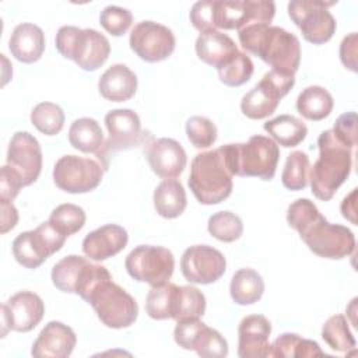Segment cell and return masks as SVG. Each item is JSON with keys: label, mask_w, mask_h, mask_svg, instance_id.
I'll use <instances>...</instances> for the list:
<instances>
[{"label": "cell", "mask_w": 358, "mask_h": 358, "mask_svg": "<svg viewBox=\"0 0 358 358\" xmlns=\"http://www.w3.org/2000/svg\"><path fill=\"white\" fill-rule=\"evenodd\" d=\"M242 48L271 66V70L295 76L301 62L299 39L281 27L252 24L238 31Z\"/></svg>", "instance_id": "1"}, {"label": "cell", "mask_w": 358, "mask_h": 358, "mask_svg": "<svg viewBox=\"0 0 358 358\" xmlns=\"http://www.w3.org/2000/svg\"><path fill=\"white\" fill-rule=\"evenodd\" d=\"M317 147L319 158L309 168L308 180L313 196L327 201L351 173L352 148L345 145L333 129L320 133Z\"/></svg>", "instance_id": "2"}, {"label": "cell", "mask_w": 358, "mask_h": 358, "mask_svg": "<svg viewBox=\"0 0 358 358\" xmlns=\"http://www.w3.org/2000/svg\"><path fill=\"white\" fill-rule=\"evenodd\" d=\"M232 178L222 147L197 154L190 165L189 187L199 203L218 204L232 193Z\"/></svg>", "instance_id": "3"}, {"label": "cell", "mask_w": 358, "mask_h": 358, "mask_svg": "<svg viewBox=\"0 0 358 358\" xmlns=\"http://www.w3.org/2000/svg\"><path fill=\"white\" fill-rule=\"evenodd\" d=\"M231 173L270 180L275 175L280 159L277 143L266 136H252L246 143L221 145Z\"/></svg>", "instance_id": "4"}, {"label": "cell", "mask_w": 358, "mask_h": 358, "mask_svg": "<svg viewBox=\"0 0 358 358\" xmlns=\"http://www.w3.org/2000/svg\"><path fill=\"white\" fill-rule=\"evenodd\" d=\"M57 52L78 64L83 70L94 71L109 57L110 43L108 38L92 28L73 25L60 27L55 38Z\"/></svg>", "instance_id": "5"}, {"label": "cell", "mask_w": 358, "mask_h": 358, "mask_svg": "<svg viewBox=\"0 0 358 358\" xmlns=\"http://www.w3.org/2000/svg\"><path fill=\"white\" fill-rule=\"evenodd\" d=\"M98 319L110 329H123L133 324L138 316L136 299L117 285L110 275L99 280L84 299Z\"/></svg>", "instance_id": "6"}, {"label": "cell", "mask_w": 358, "mask_h": 358, "mask_svg": "<svg viewBox=\"0 0 358 358\" xmlns=\"http://www.w3.org/2000/svg\"><path fill=\"white\" fill-rule=\"evenodd\" d=\"M299 236L310 252L324 259H343L355 249L352 231L344 225L329 222L322 214L308 224Z\"/></svg>", "instance_id": "7"}, {"label": "cell", "mask_w": 358, "mask_h": 358, "mask_svg": "<svg viewBox=\"0 0 358 358\" xmlns=\"http://www.w3.org/2000/svg\"><path fill=\"white\" fill-rule=\"evenodd\" d=\"M295 84L292 74L277 70L267 71L262 80L243 95L241 110L249 119H264L274 113L282 96H285Z\"/></svg>", "instance_id": "8"}, {"label": "cell", "mask_w": 358, "mask_h": 358, "mask_svg": "<svg viewBox=\"0 0 358 358\" xmlns=\"http://www.w3.org/2000/svg\"><path fill=\"white\" fill-rule=\"evenodd\" d=\"M124 267L136 281L157 287L168 282L172 277L175 259L166 248L140 245L126 256Z\"/></svg>", "instance_id": "9"}, {"label": "cell", "mask_w": 358, "mask_h": 358, "mask_svg": "<svg viewBox=\"0 0 358 358\" xmlns=\"http://www.w3.org/2000/svg\"><path fill=\"white\" fill-rule=\"evenodd\" d=\"M336 1L292 0L288 3V15L301 29L305 41L322 45L336 32V20L327 10Z\"/></svg>", "instance_id": "10"}, {"label": "cell", "mask_w": 358, "mask_h": 358, "mask_svg": "<svg viewBox=\"0 0 358 358\" xmlns=\"http://www.w3.org/2000/svg\"><path fill=\"white\" fill-rule=\"evenodd\" d=\"M103 171V166L95 159L63 155L55 164L53 180L63 192L87 193L101 183Z\"/></svg>", "instance_id": "11"}, {"label": "cell", "mask_w": 358, "mask_h": 358, "mask_svg": "<svg viewBox=\"0 0 358 358\" xmlns=\"http://www.w3.org/2000/svg\"><path fill=\"white\" fill-rule=\"evenodd\" d=\"M105 124L109 133L108 141L98 157L103 169L108 166L110 152L130 150L140 144L145 145V131L141 130L138 115L131 109H113L105 116Z\"/></svg>", "instance_id": "12"}, {"label": "cell", "mask_w": 358, "mask_h": 358, "mask_svg": "<svg viewBox=\"0 0 358 358\" xmlns=\"http://www.w3.org/2000/svg\"><path fill=\"white\" fill-rule=\"evenodd\" d=\"M275 14L271 0L215 1V25L222 29H243L252 24H270Z\"/></svg>", "instance_id": "13"}, {"label": "cell", "mask_w": 358, "mask_h": 358, "mask_svg": "<svg viewBox=\"0 0 358 358\" xmlns=\"http://www.w3.org/2000/svg\"><path fill=\"white\" fill-rule=\"evenodd\" d=\"M131 50L143 60L155 63L168 59L175 50L173 32L155 21H140L134 25L129 39Z\"/></svg>", "instance_id": "14"}, {"label": "cell", "mask_w": 358, "mask_h": 358, "mask_svg": "<svg viewBox=\"0 0 358 358\" xmlns=\"http://www.w3.org/2000/svg\"><path fill=\"white\" fill-rule=\"evenodd\" d=\"M227 268L224 255L208 245L187 248L180 259L183 277L193 284H211L220 280Z\"/></svg>", "instance_id": "15"}, {"label": "cell", "mask_w": 358, "mask_h": 358, "mask_svg": "<svg viewBox=\"0 0 358 358\" xmlns=\"http://www.w3.org/2000/svg\"><path fill=\"white\" fill-rule=\"evenodd\" d=\"M43 313L45 305L39 295L31 291H20L14 294L1 305V337L6 336L7 330L20 333L31 331L39 324Z\"/></svg>", "instance_id": "16"}, {"label": "cell", "mask_w": 358, "mask_h": 358, "mask_svg": "<svg viewBox=\"0 0 358 358\" xmlns=\"http://www.w3.org/2000/svg\"><path fill=\"white\" fill-rule=\"evenodd\" d=\"M7 165L20 175L24 186L36 182L42 169V150L39 141L28 131H17L13 134L7 150Z\"/></svg>", "instance_id": "17"}, {"label": "cell", "mask_w": 358, "mask_h": 358, "mask_svg": "<svg viewBox=\"0 0 358 358\" xmlns=\"http://www.w3.org/2000/svg\"><path fill=\"white\" fill-rule=\"evenodd\" d=\"M145 157L152 172L164 179L179 176L187 162V155L182 144L173 138L152 137L145 143Z\"/></svg>", "instance_id": "18"}, {"label": "cell", "mask_w": 358, "mask_h": 358, "mask_svg": "<svg viewBox=\"0 0 358 358\" xmlns=\"http://www.w3.org/2000/svg\"><path fill=\"white\" fill-rule=\"evenodd\" d=\"M271 323L263 315L245 316L238 327V355L241 358L270 357Z\"/></svg>", "instance_id": "19"}, {"label": "cell", "mask_w": 358, "mask_h": 358, "mask_svg": "<svg viewBox=\"0 0 358 358\" xmlns=\"http://www.w3.org/2000/svg\"><path fill=\"white\" fill-rule=\"evenodd\" d=\"M77 343L76 333L67 324L52 320L39 333L32 344L31 354L36 358H67Z\"/></svg>", "instance_id": "20"}, {"label": "cell", "mask_w": 358, "mask_h": 358, "mask_svg": "<svg viewBox=\"0 0 358 358\" xmlns=\"http://www.w3.org/2000/svg\"><path fill=\"white\" fill-rule=\"evenodd\" d=\"M127 231L116 224L102 225L90 232L83 241V252L87 257L102 262L123 250L127 245Z\"/></svg>", "instance_id": "21"}, {"label": "cell", "mask_w": 358, "mask_h": 358, "mask_svg": "<svg viewBox=\"0 0 358 358\" xmlns=\"http://www.w3.org/2000/svg\"><path fill=\"white\" fill-rule=\"evenodd\" d=\"M238 52L234 39L220 31L203 32L196 39V53L199 59L217 70L228 64Z\"/></svg>", "instance_id": "22"}, {"label": "cell", "mask_w": 358, "mask_h": 358, "mask_svg": "<svg viewBox=\"0 0 358 358\" xmlns=\"http://www.w3.org/2000/svg\"><path fill=\"white\" fill-rule=\"evenodd\" d=\"M8 49L11 55L22 63L38 62L45 50V34L35 24H18L11 32Z\"/></svg>", "instance_id": "23"}, {"label": "cell", "mask_w": 358, "mask_h": 358, "mask_svg": "<svg viewBox=\"0 0 358 358\" xmlns=\"http://www.w3.org/2000/svg\"><path fill=\"white\" fill-rule=\"evenodd\" d=\"M99 94L112 102L129 101L137 91V76L122 63L112 64L98 81Z\"/></svg>", "instance_id": "24"}, {"label": "cell", "mask_w": 358, "mask_h": 358, "mask_svg": "<svg viewBox=\"0 0 358 358\" xmlns=\"http://www.w3.org/2000/svg\"><path fill=\"white\" fill-rule=\"evenodd\" d=\"M70 144L83 152L101 155L105 147V138L99 123L92 117L76 119L69 129Z\"/></svg>", "instance_id": "25"}, {"label": "cell", "mask_w": 358, "mask_h": 358, "mask_svg": "<svg viewBox=\"0 0 358 358\" xmlns=\"http://www.w3.org/2000/svg\"><path fill=\"white\" fill-rule=\"evenodd\" d=\"M186 192L176 179L162 180L154 190V207L164 218H176L186 208Z\"/></svg>", "instance_id": "26"}, {"label": "cell", "mask_w": 358, "mask_h": 358, "mask_svg": "<svg viewBox=\"0 0 358 358\" xmlns=\"http://www.w3.org/2000/svg\"><path fill=\"white\" fill-rule=\"evenodd\" d=\"M334 101L331 94L320 85H309L296 98L298 112L308 120H322L333 109Z\"/></svg>", "instance_id": "27"}, {"label": "cell", "mask_w": 358, "mask_h": 358, "mask_svg": "<svg viewBox=\"0 0 358 358\" xmlns=\"http://www.w3.org/2000/svg\"><path fill=\"white\" fill-rule=\"evenodd\" d=\"M229 292L235 303L252 305L262 298L264 292V281L256 270L245 267L232 275Z\"/></svg>", "instance_id": "28"}, {"label": "cell", "mask_w": 358, "mask_h": 358, "mask_svg": "<svg viewBox=\"0 0 358 358\" xmlns=\"http://www.w3.org/2000/svg\"><path fill=\"white\" fill-rule=\"evenodd\" d=\"M263 127L277 144L287 148L296 147L308 134L306 124L292 115H280L266 122Z\"/></svg>", "instance_id": "29"}, {"label": "cell", "mask_w": 358, "mask_h": 358, "mask_svg": "<svg viewBox=\"0 0 358 358\" xmlns=\"http://www.w3.org/2000/svg\"><path fill=\"white\" fill-rule=\"evenodd\" d=\"M90 260L77 255H69L59 260L52 268V282L63 292L77 294L84 270Z\"/></svg>", "instance_id": "30"}, {"label": "cell", "mask_w": 358, "mask_h": 358, "mask_svg": "<svg viewBox=\"0 0 358 358\" xmlns=\"http://www.w3.org/2000/svg\"><path fill=\"white\" fill-rule=\"evenodd\" d=\"M322 357L324 352L319 344L313 340L302 338L295 333H282L270 345V357L277 358H305V357Z\"/></svg>", "instance_id": "31"}, {"label": "cell", "mask_w": 358, "mask_h": 358, "mask_svg": "<svg viewBox=\"0 0 358 358\" xmlns=\"http://www.w3.org/2000/svg\"><path fill=\"white\" fill-rule=\"evenodd\" d=\"M206 312V296L193 285L176 287L172 319H200Z\"/></svg>", "instance_id": "32"}, {"label": "cell", "mask_w": 358, "mask_h": 358, "mask_svg": "<svg viewBox=\"0 0 358 358\" xmlns=\"http://www.w3.org/2000/svg\"><path fill=\"white\" fill-rule=\"evenodd\" d=\"M176 287V284L169 281L162 285L151 287L145 298V310L150 317L155 320L172 319Z\"/></svg>", "instance_id": "33"}, {"label": "cell", "mask_w": 358, "mask_h": 358, "mask_svg": "<svg viewBox=\"0 0 358 358\" xmlns=\"http://www.w3.org/2000/svg\"><path fill=\"white\" fill-rule=\"evenodd\" d=\"M13 255L15 260L27 268H36L48 259L35 236L34 229L17 235V238L13 241Z\"/></svg>", "instance_id": "34"}, {"label": "cell", "mask_w": 358, "mask_h": 358, "mask_svg": "<svg viewBox=\"0 0 358 358\" xmlns=\"http://www.w3.org/2000/svg\"><path fill=\"white\" fill-rule=\"evenodd\" d=\"M322 338L327 345L338 352H347L355 348V338L348 329V322L344 315L338 313L326 320L322 327Z\"/></svg>", "instance_id": "35"}, {"label": "cell", "mask_w": 358, "mask_h": 358, "mask_svg": "<svg viewBox=\"0 0 358 358\" xmlns=\"http://www.w3.org/2000/svg\"><path fill=\"white\" fill-rule=\"evenodd\" d=\"M309 157L303 151H292L285 161L281 182L288 190H302L308 185Z\"/></svg>", "instance_id": "36"}, {"label": "cell", "mask_w": 358, "mask_h": 358, "mask_svg": "<svg viewBox=\"0 0 358 358\" xmlns=\"http://www.w3.org/2000/svg\"><path fill=\"white\" fill-rule=\"evenodd\" d=\"M32 124L46 136L60 133L64 124L63 109L53 102H41L31 112Z\"/></svg>", "instance_id": "37"}, {"label": "cell", "mask_w": 358, "mask_h": 358, "mask_svg": "<svg viewBox=\"0 0 358 358\" xmlns=\"http://www.w3.org/2000/svg\"><path fill=\"white\" fill-rule=\"evenodd\" d=\"M85 220V211L81 207L71 203L57 206L49 217V222L66 236L78 232L84 227Z\"/></svg>", "instance_id": "38"}, {"label": "cell", "mask_w": 358, "mask_h": 358, "mask_svg": "<svg viewBox=\"0 0 358 358\" xmlns=\"http://www.w3.org/2000/svg\"><path fill=\"white\" fill-rule=\"evenodd\" d=\"M207 229L211 236L221 242H234L243 232L242 220L231 211H218L208 218Z\"/></svg>", "instance_id": "39"}, {"label": "cell", "mask_w": 358, "mask_h": 358, "mask_svg": "<svg viewBox=\"0 0 358 358\" xmlns=\"http://www.w3.org/2000/svg\"><path fill=\"white\" fill-rule=\"evenodd\" d=\"M252 74H253V62L243 52H238L228 64L218 69V77L221 83H224L228 87H239L248 83Z\"/></svg>", "instance_id": "40"}, {"label": "cell", "mask_w": 358, "mask_h": 358, "mask_svg": "<svg viewBox=\"0 0 358 358\" xmlns=\"http://www.w3.org/2000/svg\"><path fill=\"white\" fill-rule=\"evenodd\" d=\"M193 351L204 358H224L228 355V343L220 331L204 324L193 343Z\"/></svg>", "instance_id": "41"}, {"label": "cell", "mask_w": 358, "mask_h": 358, "mask_svg": "<svg viewBox=\"0 0 358 358\" xmlns=\"http://www.w3.org/2000/svg\"><path fill=\"white\" fill-rule=\"evenodd\" d=\"M186 134L196 148H208L217 140V126L204 116H192L186 122Z\"/></svg>", "instance_id": "42"}, {"label": "cell", "mask_w": 358, "mask_h": 358, "mask_svg": "<svg viewBox=\"0 0 358 358\" xmlns=\"http://www.w3.org/2000/svg\"><path fill=\"white\" fill-rule=\"evenodd\" d=\"M99 22L110 35L120 36L130 28L133 15L127 8L119 6H106L99 14Z\"/></svg>", "instance_id": "43"}, {"label": "cell", "mask_w": 358, "mask_h": 358, "mask_svg": "<svg viewBox=\"0 0 358 358\" xmlns=\"http://www.w3.org/2000/svg\"><path fill=\"white\" fill-rule=\"evenodd\" d=\"M320 213L313 201H310L309 199H298L288 206L287 221L288 225L299 234Z\"/></svg>", "instance_id": "44"}, {"label": "cell", "mask_w": 358, "mask_h": 358, "mask_svg": "<svg viewBox=\"0 0 358 358\" xmlns=\"http://www.w3.org/2000/svg\"><path fill=\"white\" fill-rule=\"evenodd\" d=\"M190 22L201 34L208 31H217L215 1L203 0L194 3L190 10Z\"/></svg>", "instance_id": "45"}, {"label": "cell", "mask_w": 358, "mask_h": 358, "mask_svg": "<svg viewBox=\"0 0 358 358\" xmlns=\"http://www.w3.org/2000/svg\"><path fill=\"white\" fill-rule=\"evenodd\" d=\"M34 231H35V235H36V239H38L41 248L43 249V252L46 253L48 257L52 256L53 253H56L57 250H60L67 238L66 235L59 232L49 221L42 222Z\"/></svg>", "instance_id": "46"}, {"label": "cell", "mask_w": 358, "mask_h": 358, "mask_svg": "<svg viewBox=\"0 0 358 358\" xmlns=\"http://www.w3.org/2000/svg\"><path fill=\"white\" fill-rule=\"evenodd\" d=\"M204 324L206 323H203L200 319H185L176 322L173 331V338L176 344L183 350L193 351V343Z\"/></svg>", "instance_id": "47"}, {"label": "cell", "mask_w": 358, "mask_h": 358, "mask_svg": "<svg viewBox=\"0 0 358 358\" xmlns=\"http://www.w3.org/2000/svg\"><path fill=\"white\" fill-rule=\"evenodd\" d=\"M333 131L336 136L350 148H354L357 145V113L355 112H347L337 117L334 122Z\"/></svg>", "instance_id": "48"}, {"label": "cell", "mask_w": 358, "mask_h": 358, "mask_svg": "<svg viewBox=\"0 0 358 358\" xmlns=\"http://www.w3.org/2000/svg\"><path fill=\"white\" fill-rule=\"evenodd\" d=\"M24 186L20 175L8 165L1 166L0 171V200L13 201L17 194L20 193V189Z\"/></svg>", "instance_id": "49"}, {"label": "cell", "mask_w": 358, "mask_h": 358, "mask_svg": "<svg viewBox=\"0 0 358 358\" xmlns=\"http://www.w3.org/2000/svg\"><path fill=\"white\" fill-rule=\"evenodd\" d=\"M357 32L344 36L340 43V59L351 71H357Z\"/></svg>", "instance_id": "50"}, {"label": "cell", "mask_w": 358, "mask_h": 358, "mask_svg": "<svg viewBox=\"0 0 358 358\" xmlns=\"http://www.w3.org/2000/svg\"><path fill=\"white\" fill-rule=\"evenodd\" d=\"M0 208H1V234H6L17 225L18 211L14 207L13 201H6V200H0Z\"/></svg>", "instance_id": "51"}, {"label": "cell", "mask_w": 358, "mask_h": 358, "mask_svg": "<svg viewBox=\"0 0 358 358\" xmlns=\"http://www.w3.org/2000/svg\"><path fill=\"white\" fill-rule=\"evenodd\" d=\"M355 199H357V189H352L350 194H347L341 203V214L344 218L351 221V224L357 225V208H355Z\"/></svg>", "instance_id": "52"}]
</instances>
